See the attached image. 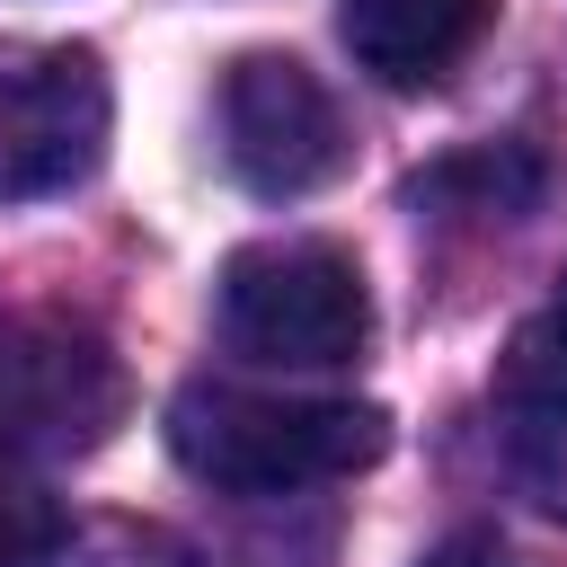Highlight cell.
Returning a JSON list of instances; mask_svg holds the SVG:
<instances>
[{
    "label": "cell",
    "instance_id": "6da1fadb",
    "mask_svg": "<svg viewBox=\"0 0 567 567\" xmlns=\"http://www.w3.org/2000/svg\"><path fill=\"white\" fill-rule=\"evenodd\" d=\"M390 416L363 399H292L248 381H186L168 399V452L230 496H292L381 461Z\"/></svg>",
    "mask_w": 567,
    "mask_h": 567
},
{
    "label": "cell",
    "instance_id": "7a4b0ae2",
    "mask_svg": "<svg viewBox=\"0 0 567 567\" xmlns=\"http://www.w3.org/2000/svg\"><path fill=\"white\" fill-rule=\"evenodd\" d=\"M221 346L266 372H337L372 337L363 266L328 239H248L213 284Z\"/></svg>",
    "mask_w": 567,
    "mask_h": 567
},
{
    "label": "cell",
    "instance_id": "3957f363",
    "mask_svg": "<svg viewBox=\"0 0 567 567\" xmlns=\"http://www.w3.org/2000/svg\"><path fill=\"white\" fill-rule=\"evenodd\" d=\"M106 151V71L89 44L0 35V204L62 195Z\"/></svg>",
    "mask_w": 567,
    "mask_h": 567
},
{
    "label": "cell",
    "instance_id": "277c9868",
    "mask_svg": "<svg viewBox=\"0 0 567 567\" xmlns=\"http://www.w3.org/2000/svg\"><path fill=\"white\" fill-rule=\"evenodd\" d=\"M221 159L248 195H319L346 168V115L292 53H239L221 80Z\"/></svg>",
    "mask_w": 567,
    "mask_h": 567
},
{
    "label": "cell",
    "instance_id": "5b68a950",
    "mask_svg": "<svg viewBox=\"0 0 567 567\" xmlns=\"http://www.w3.org/2000/svg\"><path fill=\"white\" fill-rule=\"evenodd\" d=\"M124 416V372L97 337L18 319L0 328V452H89Z\"/></svg>",
    "mask_w": 567,
    "mask_h": 567
},
{
    "label": "cell",
    "instance_id": "8992f818",
    "mask_svg": "<svg viewBox=\"0 0 567 567\" xmlns=\"http://www.w3.org/2000/svg\"><path fill=\"white\" fill-rule=\"evenodd\" d=\"M487 18H496V0H346L337 35L381 89H434L487 35Z\"/></svg>",
    "mask_w": 567,
    "mask_h": 567
},
{
    "label": "cell",
    "instance_id": "52a82bcc",
    "mask_svg": "<svg viewBox=\"0 0 567 567\" xmlns=\"http://www.w3.org/2000/svg\"><path fill=\"white\" fill-rule=\"evenodd\" d=\"M62 540H71L62 496H53L18 452H0V567H53Z\"/></svg>",
    "mask_w": 567,
    "mask_h": 567
},
{
    "label": "cell",
    "instance_id": "ba28073f",
    "mask_svg": "<svg viewBox=\"0 0 567 567\" xmlns=\"http://www.w3.org/2000/svg\"><path fill=\"white\" fill-rule=\"evenodd\" d=\"M505 408H567V275L505 346Z\"/></svg>",
    "mask_w": 567,
    "mask_h": 567
},
{
    "label": "cell",
    "instance_id": "9c48e42d",
    "mask_svg": "<svg viewBox=\"0 0 567 567\" xmlns=\"http://www.w3.org/2000/svg\"><path fill=\"white\" fill-rule=\"evenodd\" d=\"M514 478L567 523V408H514Z\"/></svg>",
    "mask_w": 567,
    "mask_h": 567
},
{
    "label": "cell",
    "instance_id": "30bf717a",
    "mask_svg": "<svg viewBox=\"0 0 567 567\" xmlns=\"http://www.w3.org/2000/svg\"><path fill=\"white\" fill-rule=\"evenodd\" d=\"M416 567H514V558H505V540H487V532H452V540H434Z\"/></svg>",
    "mask_w": 567,
    "mask_h": 567
}]
</instances>
